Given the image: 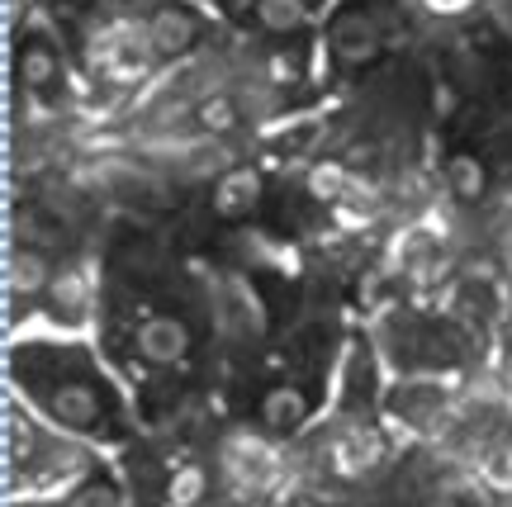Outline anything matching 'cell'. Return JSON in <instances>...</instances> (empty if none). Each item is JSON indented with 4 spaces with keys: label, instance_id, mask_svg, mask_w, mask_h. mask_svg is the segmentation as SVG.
I'll use <instances>...</instances> for the list:
<instances>
[{
    "label": "cell",
    "instance_id": "cell-2",
    "mask_svg": "<svg viewBox=\"0 0 512 507\" xmlns=\"http://www.w3.org/2000/svg\"><path fill=\"white\" fill-rule=\"evenodd\" d=\"M5 394L57 432L119 455L143 436V408L91 327H19L5 346Z\"/></svg>",
    "mask_w": 512,
    "mask_h": 507
},
{
    "label": "cell",
    "instance_id": "cell-4",
    "mask_svg": "<svg viewBox=\"0 0 512 507\" xmlns=\"http://www.w3.org/2000/svg\"><path fill=\"white\" fill-rule=\"evenodd\" d=\"M399 34V15L394 5H342L337 15L323 24V81H351L366 67H375Z\"/></svg>",
    "mask_w": 512,
    "mask_h": 507
},
{
    "label": "cell",
    "instance_id": "cell-5",
    "mask_svg": "<svg viewBox=\"0 0 512 507\" xmlns=\"http://www.w3.org/2000/svg\"><path fill=\"white\" fill-rule=\"evenodd\" d=\"M10 62H15V91L29 95V100H53V95H62L67 81H72L67 57L57 53V43L43 34V29H24V34L15 38Z\"/></svg>",
    "mask_w": 512,
    "mask_h": 507
},
{
    "label": "cell",
    "instance_id": "cell-6",
    "mask_svg": "<svg viewBox=\"0 0 512 507\" xmlns=\"http://www.w3.org/2000/svg\"><path fill=\"white\" fill-rule=\"evenodd\" d=\"M5 507H133V493L124 484V470L114 455H100L91 470L72 479L67 489L48 493V498H24V503H5Z\"/></svg>",
    "mask_w": 512,
    "mask_h": 507
},
{
    "label": "cell",
    "instance_id": "cell-1",
    "mask_svg": "<svg viewBox=\"0 0 512 507\" xmlns=\"http://www.w3.org/2000/svg\"><path fill=\"white\" fill-rule=\"evenodd\" d=\"M91 332L138 394L147 427L219 403L228 361L214 275L185 252L176 256L162 237L128 233L100 242Z\"/></svg>",
    "mask_w": 512,
    "mask_h": 507
},
{
    "label": "cell",
    "instance_id": "cell-3",
    "mask_svg": "<svg viewBox=\"0 0 512 507\" xmlns=\"http://www.w3.org/2000/svg\"><path fill=\"white\" fill-rule=\"evenodd\" d=\"M105 451H95L76 436L57 432L53 422L29 413L19 399L5 394V503L48 498L91 470Z\"/></svg>",
    "mask_w": 512,
    "mask_h": 507
},
{
    "label": "cell",
    "instance_id": "cell-7",
    "mask_svg": "<svg viewBox=\"0 0 512 507\" xmlns=\"http://www.w3.org/2000/svg\"><path fill=\"white\" fill-rule=\"evenodd\" d=\"M242 5H247V19H252L256 34L271 38V48H294L318 24L313 0H242Z\"/></svg>",
    "mask_w": 512,
    "mask_h": 507
}]
</instances>
